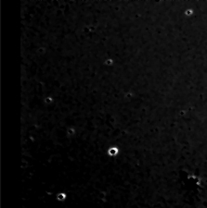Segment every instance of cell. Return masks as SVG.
<instances>
[{"mask_svg":"<svg viewBox=\"0 0 207 208\" xmlns=\"http://www.w3.org/2000/svg\"><path fill=\"white\" fill-rule=\"evenodd\" d=\"M118 148H116V147H112V148H110L109 149V151H108V154L111 156H116L117 154H118Z\"/></svg>","mask_w":207,"mask_h":208,"instance_id":"1","label":"cell"}]
</instances>
